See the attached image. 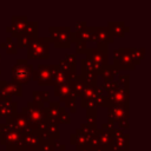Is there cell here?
I'll return each mask as SVG.
<instances>
[{
  "label": "cell",
  "mask_w": 151,
  "mask_h": 151,
  "mask_svg": "<svg viewBox=\"0 0 151 151\" xmlns=\"http://www.w3.org/2000/svg\"><path fill=\"white\" fill-rule=\"evenodd\" d=\"M21 113L25 114L27 119V129L29 130H41L48 123L47 109L44 104L38 101H28L25 107L21 109Z\"/></svg>",
  "instance_id": "obj_1"
},
{
  "label": "cell",
  "mask_w": 151,
  "mask_h": 151,
  "mask_svg": "<svg viewBox=\"0 0 151 151\" xmlns=\"http://www.w3.org/2000/svg\"><path fill=\"white\" fill-rule=\"evenodd\" d=\"M0 144L5 145L7 151H22L26 149L21 132L6 123H0Z\"/></svg>",
  "instance_id": "obj_2"
},
{
  "label": "cell",
  "mask_w": 151,
  "mask_h": 151,
  "mask_svg": "<svg viewBox=\"0 0 151 151\" xmlns=\"http://www.w3.org/2000/svg\"><path fill=\"white\" fill-rule=\"evenodd\" d=\"M50 42L51 38H34L27 46V59H44L50 58Z\"/></svg>",
  "instance_id": "obj_3"
},
{
  "label": "cell",
  "mask_w": 151,
  "mask_h": 151,
  "mask_svg": "<svg viewBox=\"0 0 151 151\" xmlns=\"http://www.w3.org/2000/svg\"><path fill=\"white\" fill-rule=\"evenodd\" d=\"M33 65L28 64L27 59H18L15 65L11 68L12 83L18 85H25L32 79Z\"/></svg>",
  "instance_id": "obj_4"
},
{
  "label": "cell",
  "mask_w": 151,
  "mask_h": 151,
  "mask_svg": "<svg viewBox=\"0 0 151 151\" xmlns=\"http://www.w3.org/2000/svg\"><path fill=\"white\" fill-rule=\"evenodd\" d=\"M86 58L92 63L97 73L109 64V47L107 45L97 44V47L86 50Z\"/></svg>",
  "instance_id": "obj_5"
},
{
  "label": "cell",
  "mask_w": 151,
  "mask_h": 151,
  "mask_svg": "<svg viewBox=\"0 0 151 151\" xmlns=\"http://www.w3.org/2000/svg\"><path fill=\"white\" fill-rule=\"evenodd\" d=\"M48 32L51 34V42L57 48H70L71 46V27H53L51 26L48 28Z\"/></svg>",
  "instance_id": "obj_6"
},
{
  "label": "cell",
  "mask_w": 151,
  "mask_h": 151,
  "mask_svg": "<svg viewBox=\"0 0 151 151\" xmlns=\"http://www.w3.org/2000/svg\"><path fill=\"white\" fill-rule=\"evenodd\" d=\"M58 71L57 65H45L40 64L38 65V68L33 70L32 72V79L37 81L39 85H51L54 73Z\"/></svg>",
  "instance_id": "obj_7"
},
{
  "label": "cell",
  "mask_w": 151,
  "mask_h": 151,
  "mask_svg": "<svg viewBox=\"0 0 151 151\" xmlns=\"http://www.w3.org/2000/svg\"><path fill=\"white\" fill-rule=\"evenodd\" d=\"M129 90L119 87L118 90L106 93L105 94V101H104V107H111V106H119V105H126L129 104Z\"/></svg>",
  "instance_id": "obj_8"
},
{
  "label": "cell",
  "mask_w": 151,
  "mask_h": 151,
  "mask_svg": "<svg viewBox=\"0 0 151 151\" xmlns=\"http://www.w3.org/2000/svg\"><path fill=\"white\" fill-rule=\"evenodd\" d=\"M113 65L120 70H134V64L129 54L127 48H118L113 52Z\"/></svg>",
  "instance_id": "obj_9"
},
{
  "label": "cell",
  "mask_w": 151,
  "mask_h": 151,
  "mask_svg": "<svg viewBox=\"0 0 151 151\" xmlns=\"http://www.w3.org/2000/svg\"><path fill=\"white\" fill-rule=\"evenodd\" d=\"M129 104L107 107V123L113 125L122 119H129Z\"/></svg>",
  "instance_id": "obj_10"
},
{
  "label": "cell",
  "mask_w": 151,
  "mask_h": 151,
  "mask_svg": "<svg viewBox=\"0 0 151 151\" xmlns=\"http://www.w3.org/2000/svg\"><path fill=\"white\" fill-rule=\"evenodd\" d=\"M21 136H22V142L25 143L26 147L39 150L40 146L44 144V142H42V139H41V137L37 130L26 129L25 131L21 132Z\"/></svg>",
  "instance_id": "obj_11"
},
{
  "label": "cell",
  "mask_w": 151,
  "mask_h": 151,
  "mask_svg": "<svg viewBox=\"0 0 151 151\" xmlns=\"http://www.w3.org/2000/svg\"><path fill=\"white\" fill-rule=\"evenodd\" d=\"M27 21H28V18L25 17V15H22V17L13 15V17L11 18V26H8V27L6 28V31L9 32L12 37L19 38V37L22 34L24 28H25Z\"/></svg>",
  "instance_id": "obj_12"
},
{
  "label": "cell",
  "mask_w": 151,
  "mask_h": 151,
  "mask_svg": "<svg viewBox=\"0 0 151 151\" xmlns=\"http://www.w3.org/2000/svg\"><path fill=\"white\" fill-rule=\"evenodd\" d=\"M12 96L21 97L22 96V87L18 84L12 83V81L8 83L6 80H1L0 81V99L12 97Z\"/></svg>",
  "instance_id": "obj_13"
},
{
  "label": "cell",
  "mask_w": 151,
  "mask_h": 151,
  "mask_svg": "<svg viewBox=\"0 0 151 151\" xmlns=\"http://www.w3.org/2000/svg\"><path fill=\"white\" fill-rule=\"evenodd\" d=\"M17 107H18L17 103L12 101L11 97L0 99V118H2V117H5L6 119L12 118L13 116H15L18 113Z\"/></svg>",
  "instance_id": "obj_14"
},
{
  "label": "cell",
  "mask_w": 151,
  "mask_h": 151,
  "mask_svg": "<svg viewBox=\"0 0 151 151\" xmlns=\"http://www.w3.org/2000/svg\"><path fill=\"white\" fill-rule=\"evenodd\" d=\"M114 37L110 33L107 27H94L93 32V41L100 45H109L110 42H113Z\"/></svg>",
  "instance_id": "obj_15"
},
{
  "label": "cell",
  "mask_w": 151,
  "mask_h": 151,
  "mask_svg": "<svg viewBox=\"0 0 151 151\" xmlns=\"http://www.w3.org/2000/svg\"><path fill=\"white\" fill-rule=\"evenodd\" d=\"M88 143H90V137L85 136V134L79 130V127L76 130L74 133L71 134V144H72V145H76V147H77L79 151L87 150V149H88Z\"/></svg>",
  "instance_id": "obj_16"
},
{
  "label": "cell",
  "mask_w": 151,
  "mask_h": 151,
  "mask_svg": "<svg viewBox=\"0 0 151 151\" xmlns=\"http://www.w3.org/2000/svg\"><path fill=\"white\" fill-rule=\"evenodd\" d=\"M93 32L94 27H85L84 29L79 32H72L71 31V42H78V41H93Z\"/></svg>",
  "instance_id": "obj_17"
},
{
  "label": "cell",
  "mask_w": 151,
  "mask_h": 151,
  "mask_svg": "<svg viewBox=\"0 0 151 151\" xmlns=\"http://www.w3.org/2000/svg\"><path fill=\"white\" fill-rule=\"evenodd\" d=\"M6 124H9V125L14 126L20 132H22L27 129V119H26L25 114H22V113H17L12 118L6 119Z\"/></svg>",
  "instance_id": "obj_18"
},
{
  "label": "cell",
  "mask_w": 151,
  "mask_h": 151,
  "mask_svg": "<svg viewBox=\"0 0 151 151\" xmlns=\"http://www.w3.org/2000/svg\"><path fill=\"white\" fill-rule=\"evenodd\" d=\"M107 28L113 37H124L125 32L130 31V28L125 26L123 21H109Z\"/></svg>",
  "instance_id": "obj_19"
},
{
  "label": "cell",
  "mask_w": 151,
  "mask_h": 151,
  "mask_svg": "<svg viewBox=\"0 0 151 151\" xmlns=\"http://www.w3.org/2000/svg\"><path fill=\"white\" fill-rule=\"evenodd\" d=\"M129 138L130 136L127 133H123L119 137L113 138V142L110 149L114 151H129Z\"/></svg>",
  "instance_id": "obj_20"
},
{
  "label": "cell",
  "mask_w": 151,
  "mask_h": 151,
  "mask_svg": "<svg viewBox=\"0 0 151 151\" xmlns=\"http://www.w3.org/2000/svg\"><path fill=\"white\" fill-rule=\"evenodd\" d=\"M98 91H99V86L98 85H96V86L86 85V87H85V90H84V92L81 94V106L85 107L88 101L93 100L94 97L97 96Z\"/></svg>",
  "instance_id": "obj_21"
},
{
  "label": "cell",
  "mask_w": 151,
  "mask_h": 151,
  "mask_svg": "<svg viewBox=\"0 0 151 151\" xmlns=\"http://www.w3.org/2000/svg\"><path fill=\"white\" fill-rule=\"evenodd\" d=\"M99 76H101L103 77V79H104V81H111V80H113V77L114 76H119V70L112 64V65H106V66H104L100 71H99V73H98Z\"/></svg>",
  "instance_id": "obj_22"
},
{
  "label": "cell",
  "mask_w": 151,
  "mask_h": 151,
  "mask_svg": "<svg viewBox=\"0 0 151 151\" xmlns=\"http://www.w3.org/2000/svg\"><path fill=\"white\" fill-rule=\"evenodd\" d=\"M68 85H70V87H71V91H72V93L76 96V97H81V94H83V92H84V90H85V87H86V84H85V81L81 79V77L79 76L77 79H74V80H72V81H68Z\"/></svg>",
  "instance_id": "obj_23"
},
{
  "label": "cell",
  "mask_w": 151,
  "mask_h": 151,
  "mask_svg": "<svg viewBox=\"0 0 151 151\" xmlns=\"http://www.w3.org/2000/svg\"><path fill=\"white\" fill-rule=\"evenodd\" d=\"M96 134H97V137L99 138V140H100V143H101L104 150H107V149L111 147L112 142H113V137L111 136L110 132L103 131L101 129H98L97 132H96Z\"/></svg>",
  "instance_id": "obj_24"
},
{
  "label": "cell",
  "mask_w": 151,
  "mask_h": 151,
  "mask_svg": "<svg viewBox=\"0 0 151 151\" xmlns=\"http://www.w3.org/2000/svg\"><path fill=\"white\" fill-rule=\"evenodd\" d=\"M38 32H39V24L37 21H27L21 35L29 37V38H37Z\"/></svg>",
  "instance_id": "obj_25"
},
{
  "label": "cell",
  "mask_w": 151,
  "mask_h": 151,
  "mask_svg": "<svg viewBox=\"0 0 151 151\" xmlns=\"http://www.w3.org/2000/svg\"><path fill=\"white\" fill-rule=\"evenodd\" d=\"M73 94L72 91H71V87L68 85V83L66 84H61V85H58V86H54V96L60 99H64L68 96Z\"/></svg>",
  "instance_id": "obj_26"
},
{
  "label": "cell",
  "mask_w": 151,
  "mask_h": 151,
  "mask_svg": "<svg viewBox=\"0 0 151 151\" xmlns=\"http://www.w3.org/2000/svg\"><path fill=\"white\" fill-rule=\"evenodd\" d=\"M127 51H129V54L134 65H138L142 61V59L144 58L145 52H146L145 48H127Z\"/></svg>",
  "instance_id": "obj_27"
},
{
  "label": "cell",
  "mask_w": 151,
  "mask_h": 151,
  "mask_svg": "<svg viewBox=\"0 0 151 151\" xmlns=\"http://www.w3.org/2000/svg\"><path fill=\"white\" fill-rule=\"evenodd\" d=\"M80 70H81V74L80 76H86V74H91V73H97L92 63L87 59V58H83L80 60ZM98 74V73H97Z\"/></svg>",
  "instance_id": "obj_28"
},
{
  "label": "cell",
  "mask_w": 151,
  "mask_h": 151,
  "mask_svg": "<svg viewBox=\"0 0 151 151\" xmlns=\"http://www.w3.org/2000/svg\"><path fill=\"white\" fill-rule=\"evenodd\" d=\"M32 96H33V100L34 101H38V103H41V104H45V103L50 101V92L48 91H45V90L33 91Z\"/></svg>",
  "instance_id": "obj_29"
},
{
  "label": "cell",
  "mask_w": 151,
  "mask_h": 151,
  "mask_svg": "<svg viewBox=\"0 0 151 151\" xmlns=\"http://www.w3.org/2000/svg\"><path fill=\"white\" fill-rule=\"evenodd\" d=\"M79 130H80L85 136H87V137L91 138V137H93V136L96 134L98 127H97V124H87V123H84V124L80 125Z\"/></svg>",
  "instance_id": "obj_30"
},
{
  "label": "cell",
  "mask_w": 151,
  "mask_h": 151,
  "mask_svg": "<svg viewBox=\"0 0 151 151\" xmlns=\"http://www.w3.org/2000/svg\"><path fill=\"white\" fill-rule=\"evenodd\" d=\"M0 46L2 47V48H5L6 50V52L8 53V54H15L17 53V51H18V48H17V45L12 41V39L8 37V38H6V40L4 41V42H1L0 44Z\"/></svg>",
  "instance_id": "obj_31"
},
{
  "label": "cell",
  "mask_w": 151,
  "mask_h": 151,
  "mask_svg": "<svg viewBox=\"0 0 151 151\" xmlns=\"http://www.w3.org/2000/svg\"><path fill=\"white\" fill-rule=\"evenodd\" d=\"M103 91H105L106 93H111L116 90H118L120 86L118 85V83L116 80H111V81H103V85L100 86Z\"/></svg>",
  "instance_id": "obj_32"
},
{
  "label": "cell",
  "mask_w": 151,
  "mask_h": 151,
  "mask_svg": "<svg viewBox=\"0 0 151 151\" xmlns=\"http://www.w3.org/2000/svg\"><path fill=\"white\" fill-rule=\"evenodd\" d=\"M86 123L87 124H97V107H87L86 109Z\"/></svg>",
  "instance_id": "obj_33"
},
{
  "label": "cell",
  "mask_w": 151,
  "mask_h": 151,
  "mask_svg": "<svg viewBox=\"0 0 151 151\" xmlns=\"http://www.w3.org/2000/svg\"><path fill=\"white\" fill-rule=\"evenodd\" d=\"M34 38H29V37H25V35H20L19 38H17V48H24V47H27L32 40Z\"/></svg>",
  "instance_id": "obj_34"
},
{
  "label": "cell",
  "mask_w": 151,
  "mask_h": 151,
  "mask_svg": "<svg viewBox=\"0 0 151 151\" xmlns=\"http://www.w3.org/2000/svg\"><path fill=\"white\" fill-rule=\"evenodd\" d=\"M129 81H130V78L127 74H119L118 76V85L122 87V88H125V90H129Z\"/></svg>",
  "instance_id": "obj_35"
},
{
  "label": "cell",
  "mask_w": 151,
  "mask_h": 151,
  "mask_svg": "<svg viewBox=\"0 0 151 151\" xmlns=\"http://www.w3.org/2000/svg\"><path fill=\"white\" fill-rule=\"evenodd\" d=\"M76 46H77L76 47V52L78 54H84L86 52V50H87L85 41H78V42H76Z\"/></svg>",
  "instance_id": "obj_36"
},
{
  "label": "cell",
  "mask_w": 151,
  "mask_h": 151,
  "mask_svg": "<svg viewBox=\"0 0 151 151\" xmlns=\"http://www.w3.org/2000/svg\"><path fill=\"white\" fill-rule=\"evenodd\" d=\"M65 60L73 67H76V64H77V58H76V54L71 53V54H66L65 55Z\"/></svg>",
  "instance_id": "obj_37"
},
{
  "label": "cell",
  "mask_w": 151,
  "mask_h": 151,
  "mask_svg": "<svg viewBox=\"0 0 151 151\" xmlns=\"http://www.w3.org/2000/svg\"><path fill=\"white\" fill-rule=\"evenodd\" d=\"M54 150H55L54 143H44L39 149V151H54Z\"/></svg>",
  "instance_id": "obj_38"
},
{
  "label": "cell",
  "mask_w": 151,
  "mask_h": 151,
  "mask_svg": "<svg viewBox=\"0 0 151 151\" xmlns=\"http://www.w3.org/2000/svg\"><path fill=\"white\" fill-rule=\"evenodd\" d=\"M118 125H119V129L123 131V130H127L130 127V124H129V119H122L118 122Z\"/></svg>",
  "instance_id": "obj_39"
},
{
  "label": "cell",
  "mask_w": 151,
  "mask_h": 151,
  "mask_svg": "<svg viewBox=\"0 0 151 151\" xmlns=\"http://www.w3.org/2000/svg\"><path fill=\"white\" fill-rule=\"evenodd\" d=\"M85 27H87L86 21H79V22H76V32H79V31L84 29Z\"/></svg>",
  "instance_id": "obj_40"
},
{
  "label": "cell",
  "mask_w": 151,
  "mask_h": 151,
  "mask_svg": "<svg viewBox=\"0 0 151 151\" xmlns=\"http://www.w3.org/2000/svg\"><path fill=\"white\" fill-rule=\"evenodd\" d=\"M113 127H114V126H113L112 124H110V123H105V124L101 125V130H103V131H107V132H111V130H112Z\"/></svg>",
  "instance_id": "obj_41"
},
{
  "label": "cell",
  "mask_w": 151,
  "mask_h": 151,
  "mask_svg": "<svg viewBox=\"0 0 151 151\" xmlns=\"http://www.w3.org/2000/svg\"><path fill=\"white\" fill-rule=\"evenodd\" d=\"M22 151H39V150H34V149H29V147H26L25 150H22Z\"/></svg>",
  "instance_id": "obj_42"
},
{
  "label": "cell",
  "mask_w": 151,
  "mask_h": 151,
  "mask_svg": "<svg viewBox=\"0 0 151 151\" xmlns=\"http://www.w3.org/2000/svg\"><path fill=\"white\" fill-rule=\"evenodd\" d=\"M1 57H2V55H1V53H0V60H1Z\"/></svg>",
  "instance_id": "obj_43"
}]
</instances>
